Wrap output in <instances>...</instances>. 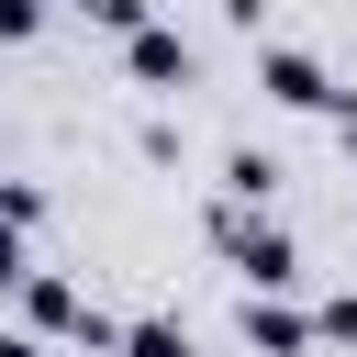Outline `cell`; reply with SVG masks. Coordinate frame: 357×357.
<instances>
[{"instance_id": "1", "label": "cell", "mask_w": 357, "mask_h": 357, "mask_svg": "<svg viewBox=\"0 0 357 357\" xmlns=\"http://www.w3.org/2000/svg\"><path fill=\"white\" fill-rule=\"evenodd\" d=\"M201 234L234 257L245 290H290V279H301V245H290V223H268V201H212Z\"/></svg>"}, {"instance_id": "2", "label": "cell", "mask_w": 357, "mask_h": 357, "mask_svg": "<svg viewBox=\"0 0 357 357\" xmlns=\"http://www.w3.org/2000/svg\"><path fill=\"white\" fill-rule=\"evenodd\" d=\"M234 346H245V357H312L324 324H312L290 290H245V301H234Z\"/></svg>"}, {"instance_id": "3", "label": "cell", "mask_w": 357, "mask_h": 357, "mask_svg": "<svg viewBox=\"0 0 357 357\" xmlns=\"http://www.w3.org/2000/svg\"><path fill=\"white\" fill-rule=\"evenodd\" d=\"M257 89L279 112H346V89H335V67L312 45H257Z\"/></svg>"}, {"instance_id": "4", "label": "cell", "mask_w": 357, "mask_h": 357, "mask_svg": "<svg viewBox=\"0 0 357 357\" xmlns=\"http://www.w3.org/2000/svg\"><path fill=\"white\" fill-rule=\"evenodd\" d=\"M190 67H201V56H190L178 22H134V33H123V78H134V89L167 100V89H190Z\"/></svg>"}, {"instance_id": "5", "label": "cell", "mask_w": 357, "mask_h": 357, "mask_svg": "<svg viewBox=\"0 0 357 357\" xmlns=\"http://www.w3.org/2000/svg\"><path fill=\"white\" fill-rule=\"evenodd\" d=\"M78 312H89V290H78V279L22 268V324H33V335H78Z\"/></svg>"}, {"instance_id": "6", "label": "cell", "mask_w": 357, "mask_h": 357, "mask_svg": "<svg viewBox=\"0 0 357 357\" xmlns=\"http://www.w3.org/2000/svg\"><path fill=\"white\" fill-rule=\"evenodd\" d=\"M279 178H290V167H279L268 145H223V201H279Z\"/></svg>"}, {"instance_id": "7", "label": "cell", "mask_w": 357, "mask_h": 357, "mask_svg": "<svg viewBox=\"0 0 357 357\" xmlns=\"http://www.w3.org/2000/svg\"><path fill=\"white\" fill-rule=\"evenodd\" d=\"M112 357H201V346H190V324H167V312H134V324L112 335Z\"/></svg>"}, {"instance_id": "8", "label": "cell", "mask_w": 357, "mask_h": 357, "mask_svg": "<svg viewBox=\"0 0 357 357\" xmlns=\"http://www.w3.org/2000/svg\"><path fill=\"white\" fill-rule=\"evenodd\" d=\"M0 212H11V223H22V234H33V223H45V190H33V178H11V167H0Z\"/></svg>"}, {"instance_id": "9", "label": "cell", "mask_w": 357, "mask_h": 357, "mask_svg": "<svg viewBox=\"0 0 357 357\" xmlns=\"http://www.w3.org/2000/svg\"><path fill=\"white\" fill-rule=\"evenodd\" d=\"M78 11H89L100 33H134V22H156V0H78Z\"/></svg>"}, {"instance_id": "10", "label": "cell", "mask_w": 357, "mask_h": 357, "mask_svg": "<svg viewBox=\"0 0 357 357\" xmlns=\"http://www.w3.org/2000/svg\"><path fill=\"white\" fill-rule=\"evenodd\" d=\"M312 324H324V346H346V357H357V290H335V301H324Z\"/></svg>"}, {"instance_id": "11", "label": "cell", "mask_w": 357, "mask_h": 357, "mask_svg": "<svg viewBox=\"0 0 357 357\" xmlns=\"http://www.w3.org/2000/svg\"><path fill=\"white\" fill-rule=\"evenodd\" d=\"M45 33V0H0V45H33Z\"/></svg>"}, {"instance_id": "12", "label": "cell", "mask_w": 357, "mask_h": 357, "mask_svg": "<svg viewBox=\"0 0 357 357\" xmlns=\"http://www.w3.org/2000/svg\"><path fill=\"white\" fill-rule=\"evenodd\" d=\"M22 268H33V245H22V223L0 212V290H22Z\"/></svg>"}, {"instance_id": "13", "label": "cell", "mask_w": 357, "mask_h": 357, "mask_svg": "<svg viewBox=\"0 0 357 357\" xmlns=\"http://www.w3.org/2000/svg\"><path fill=\"white\" fill-rule=\"evenodd\" d=\"M0 357H45V335L33 324H0Z\"/></svg>"}, {"instance_id": "14", "label": "cell", "mask_w": 357, "mask_h": 357, "mask_svg": "<svg viewBox=\"0 0 357 357\" xmlns=\"http://www.w3.org/2000/svg\"><path fill=\"white\" fill-rule=\"evenodd\" d=\"M223 11H234V22H245V33H257V22H268V0H223Z\"/></svg>"}]
</instances>
